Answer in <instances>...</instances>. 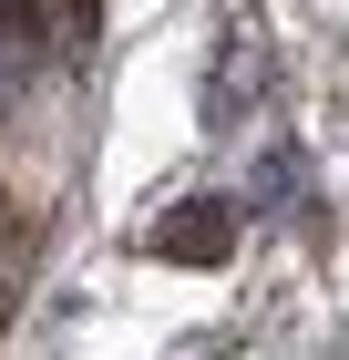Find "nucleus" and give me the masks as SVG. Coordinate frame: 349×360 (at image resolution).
Masks as SVG:
<instances>
[{
    "instance_id": "1",
    "label": "nucleus",
    "mask_w": 349,
    "mask_h": 360,
    "mask_svg": "<svg viewBox=\"0 0 349 360\" xmlns=\"http://www.w3.org/2000/svg\"><path fill=\"white\" fill-rule=\"evenodd\" d=\"M226 237H237V217H226L216 195H195V217H164V226H154L164 257H226Z\"/></svg>"
}]
</instances>
